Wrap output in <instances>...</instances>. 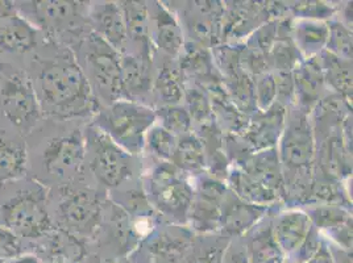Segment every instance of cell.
Instances as JSON below:
<instances>
[{
  "label": "cell",
  "instance_id": "obj_1",
  "mask_svg": "<svg viewBox=\"0 0 353 263\" xmlns=\"http://www.w3.org/2000/svg\"><path fill=\"white\" fill-rule=\"evenodd\" d=\"M34 67L32 83L43 115L66 120L97 112L98 101L68 46L46 57L37 56Z\"/></svg>",
  "mask_w": 353,
  "mask_h": 263
},
{
  "label": "cell",
  "instance_id": "obj_2",
  "mask_svg": "<svg viewBox=\"0 0 353 263\" xmlns=\"http://www.w3.org/2000/svg\"><path fill=\"white\" fill-rule=\"evenodd\" d=\"M75 59L88 79L97 101L107 105L118 102L121 92L120 54L95 32L86 33L77 44Z\"/></svg>",
  "mask_w": 353,
  "mask_h": 263
},
{
  "label": "cell",
  "instance_id": "obj_3",
  "mask_svg": "<svg viewBox=\"0 0 353 263\" xmlns=\"http://www.w3.org/2000/svg\"><path fill=\"white\" fill-rule=\"evenodd\" d=\"M0 225L19 238L40 240L53 229L48 192L39 182H28L0 205Z\"/></svg>",
  "mask_w": 353,
  "mask_h": 263
},
{
  "label": "cell",
  "instance_id": "obj_4",
  "mask_svg": "<svg viewBox=\"0 0 353 263\" xmlns=\"http://www.w3.org/2000/svg\"><path fill=\"white\" fill-rule=\"evenodd\" d=\"M154 120V112L145 105L133 101H118L99 112L95 127L125 151L139 153Z\"/></svg>",
  "mask_w": 353,
  "mask_h": 263
},
{
  "label": "cell",
  "instance_id": "obj_5",
  "mask_svg": "<svg viewBox=\"0 0 353 263\" xmlns=\"http://www.w3.org/2000/svg\"><path fill=\"white\" fill-rule=\"evenodd\" d=\"M0 114L24 136L33 131L43 117L30 74L23 70H1Z\"/></svg>",
  "mask_w": 353,
  "mask_h": 263
},
{
  "label": "cell",
  "instance_id": "obj_6",
  "mask_svg": "<svg viewBox=\"0 0 353 263\" xmlns=\"http://www.w3.org/2000/svg\"><path fill=\"white\" fill-rule=\"evenodd\" d=\"M16 11L36 28L46 33L48 39H70L81 41L83 34V16L81 3L56 1V0H32L17 1Z\"/></svg>",
  "mask_w": 353,
  "mask_h": 263
},
{
  "label": "cell",
  "instance_id": "obj_7",
  "mask_svg": "<svg viewBox=\"0 0 353 263\" xmlns=\"http://www.w3.org/2000/svg\"><path fill=\"white\" fill-rule=\"evenodd\" d=\"M85 147L90 157L88 166L95 178L110 189H117L133 174L131 154L114 143L99 128L90 127Z\"/></svg>",
  "mask_w": 353,
  "mask_h": 263
},
{
  "label": "cell",
  "instance_id": "obj_8",
  "mask_svg": "<svg viewBox=\"0 0 353 263\" xmlns=\"http://www.w3.org/2000/svg\"><path fill=\"white\" fill-rule=\"evenodd\" d=\"M149 198L163 215L183 220L192 207V189L174 165L159 166L149 179Z\"/></svg>",
  "mask_w": 353,
  "mask_h": 263
},
{
  "label": "cell",
  "instance_id": "obj_9",
  "mask_svg": "<svg viewBox=\"0 0 353 263\" xmlns=\"http://www.w3.org/2000/svg\"><path fill=\"white\" fill-rule=\"evenodd\" d=\"M59 228L75 237H88L99 225L101 202L90 189H65L57 208Z\"/></svg>",
  "mask_w": 353,
  "mask_h": 263
},
{
  "label": "cell",
  "instance_id": "obj_10",
  "mask_svg": "<svg viewBox=\"0 0 353 263\" xmlns=\"http://www.w3.org/2000/svg\"><path fill=\"white\" fill-rule=\"evenodd\" d=\"M314 157V140L305 111L290 115L281 144V158L286 173H292L295 183L310 173Z\"/></svg>",
  "mask_w": 353,
  "mask_h": 263
},
{
  "label": "cell",
  "instance_id": "obj_11",
  "mask_svg": "<svg viewBox=\"0 0 353 263\" xmlns=\"http://www.w3.org/2000/svg\"><path fill=\"white\" fill-rule=\"evenodd\" d=\"M86 157L85 137L81 131L52 138L43 151L46 174L57 180H69L79 174Z\"/></svg>",
  "mask_w": 353,
  "mask_h": 263
},
{
  "label": "cell",
  "instance_id": "obj_12",
  "mask_svg": "<svg viewBox=\"0 0 353 263\" xmlns=\"http://www.w3.org/2000/svg\"><path fill=\"white\" fill-rule=\"evenodd\" d=\"M285 123V109L280 103H274L269 109L253 117L244 129V138L254 149H268L274 145L280 137Z\"/></svg>",
  "mask_w": 353,
  "mask_h": 263
},
{
  "label": "cell",
  "instance_id": "obj_13",
  "mask_svg": "<svg viewBox=\"0 0 353 263\" xmlns=\"http://www.w3.org/2000/svg\"><path fill=\"white\" fill-rule=\"evenodd\" d=\"M94 32L102 37L107 44L115 50H123L125 48L127 28L121 7L115 3H104L97 6L90 14Z\"/></svg>",
  "mask_w": 353,
  "mask_h": 263
},
{
  "label": "cell",
  "instance_id": "obj_14",
  "mask_svg": "<svg viewBox=\"0 0 353 263\" xmlns=\"http://www.w3.org/2000/svg\"><path fill=\"white\" fill-rule=\"evenodd\" d=\"M27 166L28 151L23 136L0 132V185L23 178Z\"/></svg>",
  "mask_w": 353,
  "mask_h": 263
},
{
  "label": "cell",
  "instance_id": "obj_15",
  "mask_svg": "<svg viewBox=\"0 0 353 263\" xmlns=\"http://www.w3.org/2000/svg\"><path fill=\"white\" fill-rule=\"evenodd\" d=\"M225 189L216 180H206L201 192L194 202L192 199V218L196 229L210 231L216 228L221 221V204Z\"/></svg>",
  "mask_w": 353,
  "mask_h": 263
},
{
  "label": "cell",
  "instance_id": "obj_16",
  "mask_svg": "<svg viewBox=\"0 0 353 263\" xmlns=\"http://www.w3.org/2000/svg\"><path fill=\"white\" fill-rule=\"evenodd\" d=\"M37 41V30L23 16L16 14L0 20V50L24 54L34 50Z\"/></svg>",
  "mask_w": 353,
  "mask_h": 263
},
{
  "label": "cell",
  "instance_id": "obj_17",
  "mask_svg": "<svg viewBox=\"0 0 353 263\" xmlns=\"http://www.w3.org/2000/svg\"><path fill=\"white\" fill-rule=\"evenodd\" d=\"M149 30L157 46L169 56H178L182 50V30L172 15L162 4H156L149 12Z\"/></svg>",
  "mask_w": 353,
  "mask_h": 263
},
{
  "label": "cell",
  "instance_id": "obj_18",
  "mask_svg": "<svg viewBox=\"0 0 353 263\" xmlns=\"http://www.w3.org/2000/svg\"><path fill=\"white\" fill-rule=\"evenodd\" d=\"M121 11L125 21L127 37L139 48L137 56L150 61V30H149V11L143 1L121 3Z\"/></svg>",
  "mask_w": 353,
  "mask_h": 263
},
{
  "label": "cell",
  "instance_id": "obj_19",
  "mask_svg": "<svg viewBox=\"0 0 353 263\" xmlns=\"http://www.w3.org/2000/svg\"><path fill=\"white\" fill-rule=\"evenodd\" d=\"M294 76L295 94L305 107V112L315 105L323 88L324 75L322 62L318 57H311L309 61L302 63L299 67H295Z\"/></svg>",
  "mask_w": 353,
  "mask_h": 263
},
{
  "label": "cell",
  "instance_id": "obj_20",
  "mask_svg": "<svg viewBox=\"0 0 353 263\" xmlns=\"http://www.w3.org/2000/svg\"><path fill=\"white\" fill-rule=\"evenodd\" d=\"M264 207L248 204L234 193L223 199L221 220L231 234L243 233L263 215Z\"/></svg>",
  "mask_w": 353,
  "mask_h": 263
},
{
  "label": "cell",
  "instance_id": "obj_21",
  "mask_svg": "<svg viewBox=\"0 0 353 263\" xmlns=\"http://www.w3.org/2000/svg\"><path fill=\"white\" fill-rule=\"evenodd\" d=\"M241 170L268 190L273 191L276 193L282 190L283 182L279 154L276 153V150H264L253 156L245 162Z\"/></svg>",
  "mask_w": 353,
  "mask_h": 263
},
{
  "label": "cell",
  "instance_id": "obj_22",
  "mask_svg": "<svg viewBox=\"0 0 353 263\" xmlns=\"http://www.w3.org/2000/svg\"><path fill=\"white\" fill-rule=\"evenodd\" d=\"M310 229V218L306 213L289 212L277 219L273 234L281 250L293 251L303 244Z\"/></svg>",
  "mask_w": 353,
  "mask_h": 263
},
{
  "label": "cell",
  "instance_id": "obj_23",
  "mask_svg": "<svg viewBox=\"0 0 353 263\" xmlns=\"http://www.w3.org/2000/svg\"><path fill=\"white\" fill-rule=\"evenodd\" d=\"M121 92L130 96H143L150 90V61L136 54L120 56Z\"/></svg>",
  "mask_w": 353,
  "mask_h": 263
},
{
  "label": "cell",
  "instance_id": "obj_24",
  "mask_svg": "<svg viewBox=\"0 0 353 263\" xmlns=\"http://www.w3.org/2000/svg\"><path fill=\"white\" fill-rule=\"evenodd\" d=\"M43 238H45L46 253L54 263L74 262L83 253L79 238L61 228L52 229Z\"/></svg>",
  "mask_w": 353,
  "mask_h": 263
},
{
  "label": "cell",
  "instance_id": "obj_25",
  "mask_svg": "<svg viewBox=\"0 0 353 263\" xmlns=\"http://www.w3.org/2000/svg\"><path fill=\"white\" fill-rule=\"evenodd\" d=\"M286 27L288 23L277 27V36L269 54L270 62L274 65L279 73H293L301 59V52L290 36V30Z\"/></svg>",
  "mask_w": 353,
  "mask_h": 263
},
{
  "label": "cell",
  "instance_id": "obj_26",
  "mask_svg": "<svg viewBox=\"0 0 353 263\" xmlns=\"http://www.w3.org/2000/svg\"><path fill=\"white\" fill-rule=\"evenodd\" d=\"M264 16L263 8L248 3H235V6L223 14V34L227 37L243 36L256 27L257 20Z\"/></svg>",
  "mask_w": 353,
  "mask_h": 263
},
{
  "label": "cell",
  "instance_id": "obj_27",
  "mask_svg": "<svg viewBox=\"0 0 353 263\" xmlns=\"http://www.w3.org/2000/svg\"><path fill=\"white\" fill-rule=\"evenodd\" d=\"M324 78L344 98H352V63L325 52L321 59Z\"/></svg>",
  "mask_w": 353,
  "mask_h": 263
},
{
  "label": "cell",
  "instance_id": "obj_28",
  "mask_svg": "<svg viewBox=\"0 0 353 263\" xmlns=\"http://www.w3.org/2000/svg\"><path fill=\"white\" fill-rule=\"evenodd\" d=\"M293 41L299 52H303L310 59L316 57L328 41V27L322 21H301L295 25Z\"/></svg>",
  "mask_w": 353,
  "mask_h": 263
},
{
  "label": "cell",
  "instance_id": "obj_29",
  "mask_svg": "<svg viewBox=\"0 0 353 263\" xmlns=\"http://www.w3.org/2000/svg\"><path fill=\"white\" fill-rule=\"evenodd\" d=\"M170 161L173 162L176 167L182 170L195 171L202 169L205 165L203 144L192 134H183L181 140L176 141Z\"/></svg>",
  "mask_w": 353,
  "mask_h": 263
},
{
  "label": "cell",
  "instance_id": "obj_30",
  "mask_svg": "<svg viewBox=\"0 0 353 263\" xmlns=\"http://www.w3.org/2000/svg\"><path fill=\"white\" fill-rule=\"evenodd\" d=\"M230 180L236 196L244 202H250L252 204L263 207L268 203H272L277 198L276 192L265 189L264 186L247 176L241 169L232 171Z\"/></svg>",
  "mask_w": 353,
  "mask_h": 263
},
{
  "label": "cell",
  "instance_id": "obj_31",
  "mask_svg": "<svg viewBox=\"0 0 353 263\" xmlns=\"http://www.w3.org/2000/svg\"><path fill=\"white\" fill-rule=\"evenodd\" d=\"M154 90L159 94V98L168 105H174L181 102L185 87L179 67L172 62H165L156 79Z\"/></svg>",
  "mask_w": 353,
  "mask_h": 263
},
{
  "label": "cell",
  "instance_id": "obj_32",
  "mask_svg": "<svg viewBox=\"0 0 353 263\" xmlns=\"http://www.w3.org/2000/svg\"><path fill=\"white\" fill-rule=\"evenodd\" d=\"M248 250L252 263H279L282 258L272 228H264L253 234Z\"/></svg>",
  "mask_w": 353,
  "mask_h": 263
},
{
  "label": "cell",
  "instance_id": "obj_33",
  "mask_svg": "<svg viewBox=\"0 0 353 263\" xmlns=\"http://www.w3.org/2000/svg\"><path fill=\"white\" fill-rule=\"evenodd\" d=\"M182 72H188L198 79H205L208 85L216 81V75L212 69V59L206 49L201 45H189L181 63Z\"/></svg>",
  "mask_w": 353,
  "mask_h": 263
},
{
  "label": "cell",
  "instance_id": "obj_34",
  "mask_svg": "<svg viewBox=\"0 0 353 263\" xmlns=\"http://www.w3.org/2000/svg\"><path fill=\"white\" fill-rule=\"evenodd\" d=\"M178 237L179 235H173V238H170V234H163L149 245V250L154 257L152 258V263H176L179 260L178 257L183 255L188 249V240Z\"/></svg>",
  "mask_w": 353,
  "mask_h": 263
},
{
  "label": "cell",
  "instance_id": "obj_35",
  "mask_svg": "<svg viewBox=\"0 0 353 263\" xmlns=\"http://www.w3.org/2000/svg\"><path fill=\"white\" fill-rule=\"evenodd\" d=\"M311 218L318 227L334 231L344 227L348 222H352L350 215L343 208L335 204L319 205L311 212Z\"/></svg>",
  "mask_w": 353,
  "mask_h": 263
},
{
  "label": "cell",
  "instance_id": "obj_36",
  "mask_svg": "<svg viewBox=\"0 0 353 263\" xmlns=\"http://www.w3.org/2000/svg\"><path fill=\"white\" fill-rule=\"evenodd\" d=\"M328 52L339 59H352V36L344 25L334 23L328 28Z\"/></svg>",
  "mask_w": 353,
  "mask_h": 263
},
{
  "label": "cell",
  "instance_id": "obj_37",
  "mask_svg": "<svg viewBox=\"0 0 353 263\" xmlns=\"http://www.w3.org/2000/svg\"><path fill=\"white\" fill-rule=\"evenodd\" d=\"M163 127L172 134H186L192 129V117L188 111L176 105H168L160 109Z\"/></svg>",
  "mask_w": 353,
  "mask_h": 263
},
{
  "label": "cell",
  "instance_id": "obj_38",
  "mask_svg": "<svg viewBox=\"0 0 353 263\" xmlns=\"http://www.w3.org/2000/svg\"><path fill=\"white\" fill-rule=\"evenodd\" d=\"M186 90V101L190 111V117L196 121H206L211 115V101L207 95L205 88L201 86H192Z\"/></svg>",
  "mask_w": 353,
  "mask_h": 263
},
{
  "label": "cell",
  "instance_id": "obj_39",
  "mask_svg": "<svg viewBox=\"0 0 353 263\" xmlns=\"http://www.w3.org/2000/svg\"><path fill=\"white\" fill-rule=\"evenodd\" d=\"M147 138L149 147L154 154L165 160H170L176 144L174 134L162 127H156L148 131Z\"/></svg>",
  "mask_w": 353,
  "mask_h": 263
},
{
  "label": "cell",
  "instance_id": "obj_40",
  "mask_svg": "<svg viewBox=\"0 0 353 263\" xmlns=\"http://www.w3.org/2000/svg\"><path fill=\"white\" fill-rule=\"evenodd\" d=\"M277 98L276 82L272 74H261L260 79L254 82V102L261 111L269 109Z\"/></svg>",
  "mask_w": 353,
  "mask_h": 263
},
{
  "label": "cell",
  "instance_id": "obj_41",
  "mask_svg": "<svg viewBox=\"0 0 353 263\" xmlns=\"http://www.w3.org/2000/svg\"><path fill=\"white\" fill-rule=\"evenodd\" d=\"M21 238H19L12 231L0 225V261L14 260L21 255L23 251Z\"/></svg>",
  "mask_w": 353,
  "mask_h": 263
},
{
  "label": "cell",
  "instance_id": "obj_42",
  "mask_svg": "<svg viewBox=\"0 0 353 263\" xmlns=\"http://www.w3.org/2000/svg\"><path fill=\"white\" fill-rule=\"evenodd\" d=\"M277 99L281 105L290 102L295 94L294 76L293 73H277L274 76Z\"/></svg>",
  "mask_w": 353,
  "mask_h": 263
},
{
  "label": "cell",
  "instance_id": "obj_43",
  "mask_svg": "<svg viewBox=\"0 0 353 263\" xmlns=\"http://www.w3.org/2000/svg\"><path fill=\"white\" fill-rule=\"evenodd\" d=\"M295 14L303 16V17H311V19H322L328 17L332 14V8L325 6L319 1H303L296 3L293 6Z\"/></svg>",
  "mask_w": 353,
  "mask_h": 263
},
{
  "label": "cell",
  "instance_id": "obj_44",
  "mask_svg": "<svg viewBox=\"0 0 353 263\" xmlns=\"http://www.w3.org/2000/svg\"><path fill=\"white\" fill-rule=\"evenodd\" d=\"M305 263H335L332 261L330 253L325 250L324 246H321L319 250L310 258L309 261Z\"/></svg>",
  "mask_w": 353,
  "mask_h": 263
},
{
  "label": "cell",
  "instance_id": "obj_45",
  "mask_svg": "<svg viewBox=\"0 0 353 263\" xmlns=\"http://www.w3.org/2000/svg\"><path fill=\"white\" fill-rule=\"evenodd\" d=\"M15 3L14 1H6V0H0V20L10 17V16L16 15Z\"/></svg>",
  "mask_w": 353,
  "mask_h": 263
},
{
  "label": "cell",
  "instance_id": "obj_46",
  "mask_svg": "<svg viewBox=\"0 0 353 263\" xmlns=\"http://www.w3.org/2000/svg\"><path fill=\"white\" fill-rule=\"evenodd\" d=\"M224 263H248V261L245 253H240L239 250H236L235 253L227 255Z\"/></svg>",
  "mask_w": 353,
  "mask_h": 263
},
{
  "label": "cell",
  "instance_id": "obj_47",
  "mask_svg": "<svg viewBox=\"0 0 353 263\" xmlns=\"http://www.w3.org/2000/svg\"><path fill=\"white\" fill-rule=\"evenodd\" d=\"M8 263H40L39 262V260L36 258V257H33V255H24V257H21V255H19L17 258H14V260H11Z\"/></svg>",
  "mask_w": 353,
  "mask_h": 263
}]
</instances>
